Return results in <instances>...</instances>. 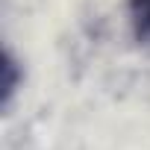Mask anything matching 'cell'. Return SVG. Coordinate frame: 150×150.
Here are the masks:
<instances>
[{
    "label": "cell",
    "mask_w": 150,
    "mask_h": 150,
    "mask_svg": "<svg viewBox=\"0 0 150 150\" xmlns=\"http://www.w3.org/2000/svg\"><path fill=\"white\" fill-rule=\"evenodd\" d=\"M129 15H132L135 35L144 44H150V0H129Z\"/></svg>",
    "instance_id": "1"
}]
</instances>
